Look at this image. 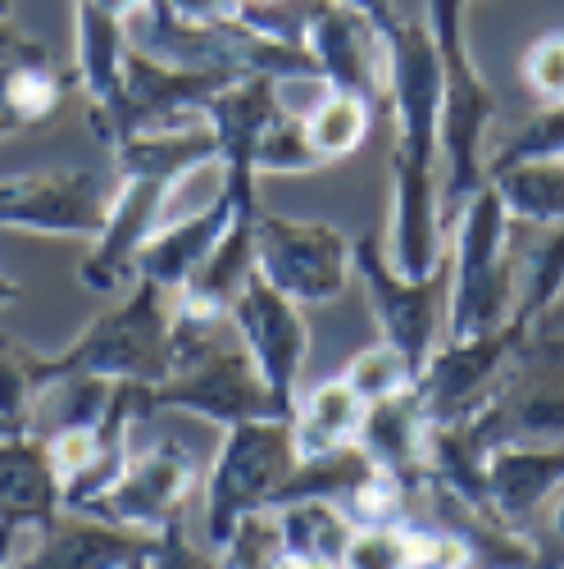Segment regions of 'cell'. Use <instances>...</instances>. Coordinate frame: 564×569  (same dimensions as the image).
Listing matches in <instances>:
<instances>
[{
  "mask_svg": "<svg viewBox=\"0 0 564 569\" xmlns=\"http://www.w3.org/2000/svg\"><path fill=\"white\" fill-rule=\"evenodd\" d=\"M242 0H169L164 14H151V19H178V23H223L238 14Z\"/></svg>",
  "mask_w": 564,
  "mask_h": 569,
  "instance_id": "cell-35",
  "label": "cell"
},
{
  "mask_svg": "<svg viewBox=\"0 0 564 569\" xmlns=\"http://www.w3.org/2000/svg\"><path fill=\"white\" fill-rule=\"evenodd\" d=\"M537 551V569H564V483L542 501L533 525L524 529Z\"/></svg>",
  "mask_w": 564,
  "mask_h": 569,
  "instance_id": "cell-34",
  "label": "cell"
},
{
  "mask_svg": "<svg viewBox=\"0 0 564 569\" xmlns=\"http://www.w3.org/2000/svg\"><path fill=\"white\" fill-rule=\"evenodd\" d=\"M301 465L292 419H246L223 429V442L205 473V538L219 551L232 529L255 510H273Z\"/></svg>",
  "mask_w": 564,
  "mask_h": 569,
  "instance_id": "cell-5",
  "label": "cell"
},
{
  "mask_svg": "<svg viewBox=\"0 0 564 569\" xmlns=\"http://www.w3.org/2000/svg\"><path fill=\"white\" fill-rule=\"evenodd\" d=\"M73 87H78L73 82V69L60 73L56 60H51V51H37V56H23V60L6 64V91H0V110L14 114L23 128H46V123L60 114V106H64V97H69Z\"/></svg>",
  "mask_w": 564,
  "mask_h": 569,
  "instance_id": "cell-23",
  "label": "cell"
},
{
  "mask_svg": "<svg viewBox=\"0 0 564 569\" xmlns=\"http://www.w3.org/2000/svg\"><path fill=\"white\" fill-rule=\"evenodd\" d=\"M342 378H346V383L373 406V401H387V397H405V392H414L419 369H414L392 342L379 338L373 347H364V351H355V356L346 360Z\"/></svg>",
  "mask_w": 564,
  "mask_h": 569,
  "instance_id": "cell-27",
  "label": "cell"
},
{
  "mask_svg": "<svg viewBox=\"0 0 564 569\" xmlns=\"http://www.w3.org/2000/svg\"><path fill=\"white\" fill-rule=\"evenodd\" d=\"M19 525H0V569L14 565V547H19Z\"/></svg>",
  "mask_w": 564,
  "mask_h": 569,
  "instance_id": "cell-38",
  "label": "cell"
},
{
  "mask_svg": "<svg viewBox=\"0 0 564 569\" xmlns=\"http://www.w3.org/2000/svg\"><path fill=\"white\" fill-rule=\"evenodd\" d=\"M141 10L147 0H73V82L87 97V128L105 147L114 141L132 23Z\"/></svg>",
  "mask_w": 564,
  "mask_h": 569,
  "instance_id": "cell-10",
  "label": "cell"
},
{
  "mask_svg": "<svg viewBox=\"0 0 564 569\" xmlns=\"http://www.w3.org/2000/svg\"><path fill=\"white\" fill-rule=\"evenodd\" d=\"M155 547L160 533L128 529L101 515L64 510L56 525L37 533V547L10 569H128V565H147Z\"/></svg>",
  "mask_w": 564,
  "mask_h": 569,
  "instance_id": "cell-17",
  "label": "cell"
},
{
  "mask_svg": "<svg viewBox=\"0 0 564 569\" xmlns=\"http://www.w3.org/2000/svg\"><path fill=\"white\" fill-rule=\"evenodd\" d=\"M228 219H232V201H228L223 182H219V192L201 210H192L187 219H173V223H160L151 232V242L137 256V278L155 282L160 292H169L178 301V292L197 278V269L205 264V256L223 237Z\"/></svg>",
  "mask_w": 564,
  "mask_h": 569,
  "instance_id": "cell-18",
  "label": "cell"
},
{
  "mask_svg": "<svg viewBox=\"0 0 564 569\" xmlns=\"http://www.w3.org/2000/svg\"><path fill=\"white\" fill-rule=\"evenodd\" d=\"M305 51L314 56L328 91H351L369 106L387 101V37L369 14L338 0H314Z\"/></svg>",
  "mask_w": 564,
  "mask_h": 569,
  "instance_id": "cell-15",
  "label": "cell"
},
{
  "mask_svg": "<svg viewBox=\"0 0 564 569\" xmlns=\"http://www.w3.org/2000/svg\"><path fill=\"white\" fill-rule=\"evenodd\" d=\"M355 278L364 288V301L373 310L383 342H392L414 369L433 360L442 347V328H446V297H451V264L433 269L429 278H405L392 256L383 251L379 232L355 237Z\"/></svg>",
  "mask_w": 564,
  "mask_h": 569,
  "instance_id": "cell-7",
  "label": "cell"
},
{
  "mask_svg": "<svg viewBox=\"0 0 564 569\" xmlns=\"http://www.w3.org/2000/svg\"><path fill=\"white\" fill-rule=\"evenodd\" d=\"M147 569H228L223 556L214 547H197L192 533H187V519L173 515L169 525L160 529V547L147 560Z\"/></svg>",
  "mask_w": 564,
  "mask_h": 569,
  "instance_id": "cell-33",
  "label": "cell"
},
{
  "mask_svg": "<svg viewBox=\"0 0 564 569\" xmlns=\"http://www.w3.org/2000/svg\"><path fill=\"white\" fill-rule=\"evenodd\" d=\"M364 419H369V401L346 383V378L342 373L323 378L319 388L296 397V410H292V433H296L301 460L328 456V451H342V447L360 442Z\"/></svg>",
  "mask_w": 564,
  "mask_h": 569,
  "instance_id": "cell-21",
  "label": "cell"
},
{
  "mask_svg": "<svg viewBox=\"0 0 564 569\" xmlns=\"http://www.w3.org/2000/svg\"><path fill=\"white\" fill-rule=\"evenodd\" d=\"M429 32L442 60V210L451 223L487 187V137L501 101L469 51V0H429Z\"/></svg>",
  "mask_w": 564,
  "mask_h": 569,
  "instance_id": "cell-3",
  "label": "cell"
},
{
  "mask_svg": "<svg viewBox=\"0 0 564 569\" xmlns=\"http://www.w3.org/2000/svg\"><path fill=\"white\" fill-rule=\"evenodd\" d=\"M169 10V0H147V10H141V14H164Z\"/></svg>",
  "mask_w": 564,
  "mask_h": 569,
  "instance_id": "cell-41",
  "label": "cell"
},
{
  "mask_svg": "<svg viewBox=\"0 0 564 569\" xmlns=\"http://www.w3.org/2000/svg\"><path fill=\"white\" fill-rule=\"evenodd\" d=\"M114 201V182L97 169H51L0 182V228L97 242Z\"/></svg>",
  "mask_w": 564,
  "mask_h": 569,
  "instance_id": "cell-11",
  "label": "cell"
},
{
  "mask_svg": "<svg viewBox=\"0 0 564 569\" xmlns=\"http://www.w3.org/2000/svg\"><path fill=\"white\" fill-rule=\"evenodd\" d=\"M301 119H305V141L319 156V164H333V160H346L364 147V137L373 128V106L351 97V91L323 87V97L310 110H301Z\"/></svg>",
  "mask_w": 564,
  "mask_h": 569,
  "instance_id": "cell-24",
  "label": "cell"
},
{
  "mask_svg": "<svg viewBox=\"0 0 564 569\" xmlns=\"http://www.w3.org/2000/svg\"><path fill=\"white\" fill-rule=\"evenodd\" d=\"M338 6H351V10H360V14H369L373 23L383 28V37L405 19L401 10H396V0H338Z\"/></svg>",
  "mask_w": 564,
  "mask_h": 569,
  "instance_id": "cell-37",
  "label": "cell"
},
{
  "mask_svg": "<svg viewBox=\"0 0 564 569\" xmlns=\"http://www.w3.org/2000/svg\"><path fill=\"white\" fill-rule=\"evenodd\" d=\"M451 228V297H446V333L451 342L479 338L501 328L520 306V260H514V219L501 206V192L487 187L474 192Z\"/></svg>",
  "mask_w": 564,
  "mask_h": 569,
  "instance_id": "cell-4",
  "label": "cell"
},
{
  "mask_svg": "<svg viewBox=\"0 0 564 569\" xmlns=\"http://www.w3.org/2000/svg\"><path fill=\"white\" fill-rule=\"evenodd\" d=\"M520 78L542 106H564V32H542L528 46Z\"/></svg>",
  "mask_w": 564,
  "mask_h": 569,
  "instance_id": "cell-32",
  "label": "cell"
},
{
  "mask_svg": "<svg viewBox=\"0 0 564 569\" xmlns=\"http://www.w3.org/2000/svg\"><path fill=\"white\" fill-rule=\"evenodd\" d=\"M564 310V306H560ZM546 315L514 365L505 392L469 423L483 447L496 451L505 442H564V319Z\"/></svg>",
  "mask_w": 564,
  "mask_h": 569,
  "instance_id": "cell-9",
  "label": "cell"
},
{
  "mask_svg": "<svg viewBox=\"0 0 564 569\" xmlns=\"http://www.w3.org/2000/svg\"><path fill=\"white\" fill-rule=\"evenodd\" d=\"M278 533H282V551L292 556H342L346 538L355 533V519L338 506V501H288L278 506Z\"/></svg>",
  "mask_w": 564,
  "mask_h": 569,
  "instance_id": "cell-25",
  "label": "cell"
},
{
  "mask_svg": "<svg viewBox=\"0 0 564 569\" xmlns=\"http://www.w3.org/2000/svg\"><path fill=\"white\" fill-rule=\"evenodd\" d=\"M14 132H28V128H23L14 114H6V110H0V137H14Z\"/></svg>",
  "mask_w": 564,
  "mask_h": 569,
  "instance_id": "cell-40",
  "label": "cell"
},
{
  "mask_svg": "<svg viewBox=\"0 0 564 569\" xmlns=\"http://www.w3.org/2000/svg\"><path fill=\"white\" fill-rule=\"evenodd\" d=\"M178 182L164 178H114V201L101 237L91 242L78 264V282L97 297H123L137 282V256L151 242V232L169 223V201Z\"/></svg>",
  "mask_w": 564,
  "mask_h": 569,
  "instance_id": "cell-14",
  "label": "cell"
},
{
  "mask_svg": "<svg viewBox=\"0 0 564 569\" xmlns=\"http://www.w3.org/2000/svg\"><path fill=\"white\" fill-rule=\"evenodd\" d=\"M342 569H414L410 525H355L342 547Z\"/></svg>",
  "mask_w": 564,
  "mask_h": 569,
  "instance_id": "cell-31",
  "label": "cell"
},
{
  "mask_svg": "<svg viewBox=\"0 0 564 569\" xmlns=\"http://www.w3.org/2000/svg\"><path fill=\"white\" fill-rule=\"evenodd\" d=\"M28 373L37 392H51L78 378L97 383H160L173 373V297L137 278L132 288L91 319L73 347L60 356L28 351Z\"/></svg>",
  "mask_w": 564,
  "mask_h": 569,
  "instance_id": "cell-2",
  "label": "cell"
},
{
  "mask_svg": "<svg viewBox=\"0 0 564 569\" xmlns=\"http://www.w3.org/2000/svg\"><path fill=\"white\" fill-rule=\"evenodd\" d=\"M197 488V456L187 451L178 438H155L151 447H132V460L123 479L101 497L91 515L114 519L128 529L160 533L173 515H182V501Z\"/></svg>",
  "mask_w": 564,
  "mask_h": 569,
  "instance_id": "cell-16",
  "label": "cell"
},
{
  "mask_svg": "<svg viewBox=\"0 0 564 569\" xmlns=\"http://www.w3.org/2000/svg\"><path fill=\"white\" fill-rule=\"evenodd\" d=\"M242 6H269V0H242Z\"/></svg>",
  "mask_w": 564,
  "mask_h": 569,
  "instance_id": "cell-42",
  "label": "cell"
},
{
  "mask_svg": "<svg viewBox=\"0 0 564 569\" xmlns=\"http://www.w3.org/2000/svg\"><path fill=\"white\" fill-rule=\"evenodd\" d=\"M37 51H46V46H41V41H32L23 28H14V19H10V14H0V64H14V60L37 56Z\"/></svg>",
  "mask_w": 564,
  "mask_h": 569,
  "instance_id": "cell-36",
  "label": "cell"
},
{
  "mask_svg": "<svg viewBox=\"0 0 564 569\" xmlns=\"http://www.w3.org/2000/svg\"><path fill=\"white\" fill-rule=\"evenodd\" d=\"M0 14H10V0H0Z\"/></svg>",
  "mask_w": 564,
  "mask_h": 569,
  "instance_id": "cell-43",
  "label": "cell"
},
{
  "mask_svg": "<svg viewBox=\"0 0 564 569\" xmlns=\"http://www.w3.org/2000/svg\"><path fill=\"white\" fill-rule=\"evenodd\" d=\"M492 187L501 192V206L514 223H533V228L564 223V156L496 169Z\"/></svg>",
  "mask_w": 564,
  "mask_h": 569,
  "instance_id": "cell-22",
  "label": "cell"
},
{
  "mask_svg": "<svg viewBox=\"0 0 564 569\" xmlns=\"http://www.w3.org/2000/svg\"><path fill=\"white\" fill-rule=\"evenodd\" d=\"M560 306H564V223L546 228L528 264L520 269V306H514V315L542 323Z\"/></svg>",
  "mask_w": 564,
  "mask_h": 569,
  "instance_id": "cell-26",
  "label": "cell"
},
{
  "mask_svg": "<svg viewBox=\"0 0 564 569\" xmlns=\"http://www.w3.org/2000/svg\"><path fill=\"white\" fill-rule=\"evenodd\" d=\"M37 397L41 392L28 373V347H19L14 338H0V442L32 433Z\"/></svg>",
  "mask_w": 564,
  "mask_h": 569,
  "instance_id": "cell-28",
  "label": "cell"
},
{
  "mask_svg": "<svg viewBox=\"0 0 564 569\" xmlns=\"http://www.w3.org/2000/svg\"><path fill=\"white\" fill-rule=\"evenodd\" d=\"M228 82H238V78L214 73V69L169 64V60H160L151 51H141V46H132L128 69H123V101H119V114H114L110 151L132 132H160V128L201 123L210 101Z\"/></svg>",
  "mask_w": 564,
  "mask_h": 569,
  "instance_id": "cell-12",
  "label": "cell"
},
{
  "mask_svg": "<svg viewBox=\"0 0 564 569\" xmlns=\"http://www.w3.org/2000/svg\"><path fill=\"white\" fill-rule=\"evenodd\" d=\"M533 333H537L533 319L510 315L492 333L437 347L414 383V397L423 415H429V423H460V419L483 415L505 392L510 373L524 360V347Z\"/></svg>",
  "mask_w": 564,
  "mask_h": 569,
  "instance_id": "cell-6",
  "label": "cell"
},
{
  "mask_svg": "<svg viewBox=\"0 0 564 569\" xmlns=\"http://www.w3.org/2000/svg\"><path fill=\"white\" fill-rule=\"evenodd\" d=\"M396 119L392 147V242L387 256L405 278L446 264L442 210V60L429 23L401 19L387 32V101Z\"/></svg>",
  "mask_w": 564,
  "mask_h": 569,
  "instance_id": "cell-1",
  "label": "cell"
},
{
  "mask_svg": "<svg viewBox=\"0 0 564 569\" xmlns=\"http://www.w3.org/2000/svg\"><path fill=\"white\" fill-rule=\"evenodd\" d=\"M19 292H23L19 282H14L10 273H0V310H6V306H14V301H19Z\"/></svg>",
  "mask_w": 564,
  "mask_h": 569,
  "instance_id": "cell-39",
  "label": "cell"
},
{
  "mask_svg": "<svg viewBox=\"0 0 564 569\" xmlns=\"http://www.w3.org/2000/svg\"><path fill=\"white\" fill-rule=\"evenodd\" d=\"M238 338L246 342L251 360L260 365L264 383L273 388V397L282 401V410H296L301 397V369L310 356V323H305V306H296L292 297H282L273 282L255 269L246 278L242 297L228 310Z\"/></svg>",
  "mask_w": 564,
  "mask_h": 569,
  "instance_id": "cell-13",
  "label": "cell"
},
{
  "mask_svg": "<svg viewBox=\"0 0 564 569\" xmlns=\"http://www.w3.org/2000/svg\"><path fill=\"white\" fill-rule=\"evenodd\" d=\"M128 569H147V565H128Z\"/></svg>",
  "mask_w": 564,
  "mask_h": 569,
  "instance_id": "cell-44",
  "label": "cell"
},
{
  "mask_svg": "<svg viewBox=\"0 0 564 569\" xmlns=\"http://www.w3.org/2000/svg\"><path fill=\"white\" fill-rule=\"evenodd\" d=\"M551 156H564V106H542V114H533L520 132H510L501 147H492L487 178L496 169L524 164V160H551Z\"/></svg>",
  "mask_w": 564,
  "mask_h": 569,
  "instance_id": "cell-29",
  "label": "cell"
},
{
  "mask_svg": "<svg viewBox=\"0 0 564 569\" xmlns=\"http://www.w3.org/2000/svg\"><path fill=\"white\" fill-rule=\"evenodd\" d=\"M255 269L296 306H333L355 278V242L323 219H288L260 210Z\"/></svg>",
  "mask_w": 564,
  "mask_h": 569,
  "instance_id": "cell-8",
  "label": "cell"
},
{
  "mask_svg": "<svg viewBox=\"0 0 564 569\" xmlns=\"http://www.w3.org/2000/svg\"><path fill=\"white\" fill-rule=\"evenodd\" d=\"M64 515V483L46 451V438L23 433L0 442V525L41 533Z\"/></svg>",
  "mask_w": 564,
  "mask_h": 569,
  "instance_id": "cell-19",
  "label": "cell"
},
{
  "mask_svg": "<svg viewBox=\"0 0 564 569\" xmlns=\"http://www.w3.org/2000/svg\"><path fill=\"white\" fill-rule=\"evenodd\" d=\"M255 169L260 178H273V173H314L323 169L319 156L310 151V141H305V119L296 110H282L264 141H260V156H255Z\"/></svg>",
  "mask_w": 564,
  "mask_h": 569,
  "instance_id": "cell-30",
  "label": "cell"
},
{
  "mask_svg": "<svg viewBox=\"0 0 564 569\" xmlns=\"http://www.w3.org/2000/svg\"><path fill=\"white\" fill-rule=\"evenodd\" d=\"M429 433L433 423L423 415L419 397H387V401H373L369 419L360 429V447L369 451V460L396 473L401 483H410L414 492H423V479H429Z\"/></svg>",
  "mask_w": 564,
  "mask_h": 569,
  "instance_id": "cell-20",
  "label": "cell"
}]
</instances>
